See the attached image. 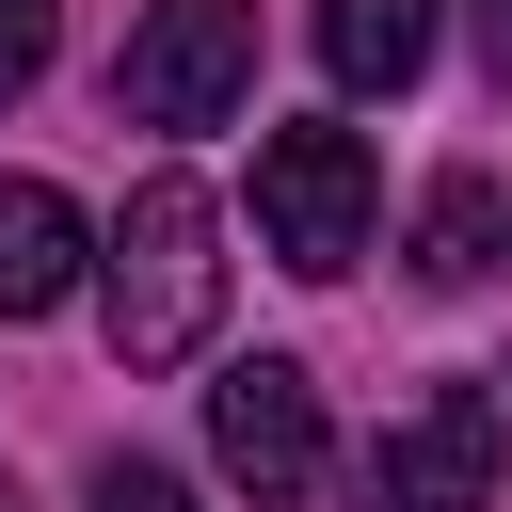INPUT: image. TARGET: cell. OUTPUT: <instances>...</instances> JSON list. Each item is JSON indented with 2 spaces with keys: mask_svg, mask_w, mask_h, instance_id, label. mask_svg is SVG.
<instances>
[{
  "mask_svg": "<svg viewBox=\"0 0 512 512\" xmlns=\"http://www.w3.org/2000/svg\"><path fill=\"white\" fill-rule=\"evenodd\" d=\"M96 304H112V352L128 368H176L208 352V304H224V208L192 176H144L96 240Z\"/></svg>",
  "mask_w": 512,
  "mask_h": 512,
  "instance_id": "cell-1",
  "label": "cell"
},
{
  "mask_svg": "<svg viewBox=\"0 0 512 512\" xmlns=\"http://www.w3.org/2000/svg\"><path fill=\"white\" fill-rule=\"evenodd\" d=\"M256 96V0H144L128 64H112V112L128 128H224Z\"/></svg>",
  "mask_w": 512,
  "mask_h": 512,
  "instance_id": "cell-2",
  "label": "cell"
},
{
  "mask_svg": "<svg viewBox=\"0 0 512 512\" xmlns=\"http://www.w3.org/2000/svg\"><path fill=\"white\" fill-rule=\"evenodd\" d=\"M96 512H192V480H176V464H128V448H112V464H96Z\"/></svg>",
  "mask_w": 512,
  "mask_h": 512,
  "instance_id": "cell-9",
  "label": "cell"
},
{
  "mask_svg": "<svg viewBox=\"0 0 512 512\" xmlns=\"http://www.w3.org/2000/svg\"><path fill=\"white\" fill-rule=\"evenodd\" d=\"M48 80V0H0V96Z\"/></svg>",
  "mask_w": 512,
  "mask_h": 512,
  "instance_id": "cell-10",
  "label": "cell"
},
{
  "mask_svg": "<svg viewBox=\"0 0 512 512\" xmlns=\"http://www.w3.org/2000/svg\"><path fill=\"white\" fill-rule=\"evenodd\" d=\"M416 272H432V288H480V272H496V176H448V192H432Z\"/></svg>",
  "mask_w": 512,
  "mask_h": 512,
  "instance_id": "cell-8",
  "label": "cell"
},
{
  "mask_svg": "<svg viewBox=\"0 0 512 512\" xmlns=\"http://www.w3.org/2000/svg\"><path fill=\"white\" fill-rule=\"evenodd\" d=\"M464 16H480V80L512 96V0H464Z\"/></svg>",
  "mask_w": 512,
  "mask_h": 512,
  "instance_id": "cell-11",
  "label": "cell"
},
{
  "mask_svg": "<svg viewBox=\"0 0 512 512\" xmlns=\"http://www.w3.org/2000/svg\"><path fill=\"white\" fill-rule=\"evenodd\" d=\"M320 64L336 96H400L432 64V0H320Z\"/></svg>",
  "mask_w": 512,
  "mask_h": 512,
  "instance_id": "cell-7",
  "label": "cell"
},
{
  "mask_svg": "<svg viewBox=\"0 0 512 512\" xmlns=\"http://www.w3.org/2000/svg\"><path fill=\"white\" fill-rule=\"evenodd\" d=\"M0 512H16V480H0Z\"/></svg>",
  "mask_w": 512,
  "mask_h": 512,
  "instance_id": "cell-12",
  "label": "cell"
},
{
  "mask_svg": "<svg viewBox=\"0 0 512 512\" xmlns=\"http://www.w3.org/2000/svg\"><path fill=\"white\" fill-rule=\"evenodd\" d=\"M208 448H224V480H240L256 512L320 496V384H304V352H240V368L208 384Z\"/></svg>",
  "mask_w": 512,
  "mask_h": 512,
  "instance_id": "cell-4",
  "label": "cell"
},
{
  "mask_svg": "<svg viewBox=\"0 0 512 512\" xmlns=\"http://www.w3.org/2000/svg\"><path fill=\"white\" fill-rule=\"evenodd\" d=\"M80 272H96V224H80L48 176H0V320L80 304Z\"/></svg>",
  "mask_w": 512,
  "mask_h": 512,
  "instance_id": "cell-6",
  "label": "cell"
},
{
  "mask_svg": "<svg viewBox=\"0 0 512 512\" xmlns=\"http://www.w3.org/2000/svg\"><path fill=\"white\" fill-rule=\"evenodd\" d=\"M480 496H496V400L480 384L400 400L384 448H368V512H480Z\"/></svg>",
  "mask_w": 512,
  "mask_h": 512,
  "instance_id": "cell-5",
  "label": "cell"
},
{
  "mask_svg": "<svg viewBox=\"0 0 512 512\" xmlns=\"http://www.w3.org/2000/svg\"><path fill=\"white\" fill-rule=\"evenodd\" d=\"M368 208H384V176H368L352 128H272L256 144V240L288 272H352L368 256Z\"/></svg>",
  "mask_w": 512,
  "mask_h": 512,
  "instance_id": "cell-3",
  "label": "cell"
}]
</instances>
